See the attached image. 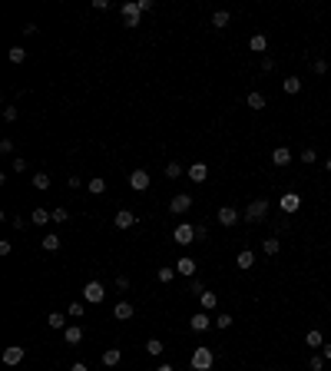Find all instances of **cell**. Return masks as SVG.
Wrapping results in <instances>:
<instances>
[{"mask_svg": "<svg viewBox=\"0 0 331 371\" xmlns=\"http://www.w3.org/2000/svg\"><path fill=\"white\" fill-rule=\"evenodd\" d=\"M103 298H106L103 282H86V285H83V302H86V305H99Z\"/></svg>", "mask_w": 331, "mask_h": 371, "instance_id": "cell-2", "label": "cell"}, {"mask_svg": "<svg viewBox=\"0 0 331 371\" xmlns=\"http://www.w3.org/2000/svg\"><path fill=\"white\" fill-rule=\"evenodd\" d=\"M10 222H13V229H23V226H27V219H23V216H13Z\"/></svg>", "mask_w": 331, "mask_h": 371, "instance_id": "cell-48", "label": "cell"}, {"mask_svg": "<svg viewBox=\"0 0 331 371\" xmlns=\"http://www.w3.org/2000/svg\"><path fill=\"white\" fill-rule=\"evenodd\" d=\"M245 103H248L252 109H265V96H262V93H248V96H245Z\"/></svg>", "mask_w": 331, "mask_h": 371, "instance_id": "cell-32", "label": "cell"}, {"mask_svg": "<svg viewBox=\"0 0 331 371\" xmlns=\"http://www.w3.org/2000/svg\"><path fill=\"white\" fill-rule=\"evenodd\" d=\"M215 219H219V226H225V229H232V226H235V222H239V219H242V216H239V212H235V209H232V206H222L219 212H215Z\"/></svg>", "mask_w": 331, "mask_h": 371, "instance_id": "cell-8", "label": "cell"}, {"mask_svg": "<svg viewBox=\"0 0 331 371\" xmlns=\"http://www.w3.org/2000/svg\"><path fill=\"white\" fill-rule=\"evenodd\" d=\"M248 50H252V53H265V50H268V37H265V33H255L252 40H248Z\"/></svg>", "mask_w": 331, "mask_h": 371, "instance_id": "cell-18", "label": "cell"}, {"mask_svg": "<svg viewBox=\"0 0 331 371\" xmlns=\"http://www.w3.org/2000/svg\"><path fill=\"white\" fill-rule=\"evenodd\" d=\"M10 63H23V60H27V50H23V46H10Z\"/></svg>", "mask_w": 331, "mask_h": 371, "instance_id": "cell-33", "label": "cell"}, {"mask_svg": "<svg viewBox=\"0 0 331 371\" xmlns=\"http://www.w3.org/2000/svg\"><path fill=\"white\" fill-rule=\"evenodd\" d=\"M50 219H53V212H46L43 206H37V209L30 212V222H33V226H46Z\"/></svg>", "mask_w": 331, "mask_h": 371, "instance_id": "cell-19", "label": "cell"}, {"mask_svg": "<svg viewBox=\"0 0 331 371\" xmlns=\"http://www.w3.org/2000/svg\"><path fill=\"white\" fill-rule=\"evenodd\" d=\"M262 70L265 73H272V70H275V60H272V56H262Z\"/></svg>", "mask_w": 331, "mask_h": 371, "instance_id": "cell-43", "label": "cell"}, {"mask_svg": "<svg viewBox=\"0 0 331 371\" xmlns=\"http://www.w3.org/2000/svg\"><path fill=\"white\" fill-rule=\"evenodd\" d=\"M308 365H311V371H321V368H325V358H321V355H311Z\"/></svg>", "mask_w": 331, "mask_h": 371, "instance_id": "cell-39", "label": "cell"}, {"mask_svg": "<svg viewBox=\"0 0 331 371\" xmlns=\"http://www.w3.org/2000/svg\"><path fill=\"white\" fill-rule=\"evenodd\" d=\"M66 186H70V189H80V186H83V179H80V176H70V183H66Z\"/></svg>", "mask_w": 331, "mask_h": 371, "instance_id": "cell-49", "label": "cell"}, {"mask_svg": "<svg viewBox=\"0 0 331 371\" xmlns=\"http://www.w3.org/2000/svg\"><path fill=\"white\" fill-rule=\"evenodd\" d=\"M209 325H212L209 312H199V315H192V318H189V328H192V331H206Z\"/></svg>", "mask_w": 331, "mask_h": 371, "instance_id": "cell-12", "label": "cell"}, {"mask_svg": "<svg viewBox=\"0 0 331 371\" xmlns=\"http://www.w3.org/2000/svg\"><path fill=\"white\" fill-rule=\"evenodd\" d=\"M321 358H325V361H331V345H325V348H321Z\"/></svg>", "mask_w": 331, "mask_h": 371, "instance_id": "cell-50", "label": "cell"}, {"mask_svg": "<svg viewBox=\"0 0 331 371\" xmlns=\"http://www.w3.org/2000/svg\"><path fill=\"white\" fill-rule=\"evenodd\" d=\"M123 20H126V27H139V17H143V10H139V3H132V0H126L120 7Z\"/></svg>", "mask_w": 331, "mask_h": 371, "instance_id": "cell-4", "label": "cell"}, {"mask_svg": "<svg viewBox=\"0 0 331 371\" xmlns=\"http://www.w3.org/2000/svg\"><path fill=\"white\" fill-rule=\"evenodd\" d=\"M189 292H192V295H202V292H206V285H202V282H192V285H189Z\"/></svg>", "mask_w": 331, "mask_h": 371, "instance_id": "cell-47", "label": "cell"}, {"mask_svg": "<svg viewBox=\"0 0 331 371\" xmlns=\"http://www.w3.org/2000/svg\"><path fill=\"white\" fill-rule=\"evenodd\" d=\"M206 176H209V166L206 163H192L189 166V179H192V183H206Z\"/></svg>", "mask_w": 331, "mask_h": 371, "instance_id": "cell-15", "label": "cell"}, {"mask_svg": "<svg viewBox=\"0 0 331 371\" xmlns=\"http://www.w3.org/2000/svg\"><path fill=\"white\" fill-rule=\"evenodd\" d=\"M252 265H255V252H252V249H242L239 255H235V269H242V272H248Z\"/></svg>", "mask_w": 331, "mask_h": 371, "instance_id": "cell-11", "label": "cell"}, {"mask_svg": "<svg viewBox=\"0 0 331 371\" xmlns=\"http://www.w3.org/2000/svg\"><path fill=\"white\" fill-rule=\"evenodd\" d=\"M176 272H179V275H189V278H192V275H196V259L182 255V259L176 262Z\"/></svg>", "mask_w": 331, "mask_h": 371, "instance_id": "cell-16", "label": "cell"}, {"mask_svg": "<svg viewBox=\"0 0 331 371\" xmlns=\"http://www.w3.org/2000/svg\"><path fill=\"white\" fill-rule=\"evenodd\" d=\"M172 239L179 245H189V242H196V226H189V222H179L176 232H172Z\"/></svg>", "mask_w": 331, "mask_h": 371, "instance_id": "cell-6", "label": "cell"}, {"mask_svg": "<svg viewBox=\"0 0 331 371\" xmlns=\"http://www.w3.org/2000/svg\"><path fill=\"white\" fill-rule=\"evenodd\" d=\"M166 176H169V179H179V176H182V166L179 163H166Z\"/></svg>", "mask_w": 331, "mask_h": 371, "instance_id": "cell-36", "label": "cell"}, {"mask_svg": "<svg viewBox=\"0 0 331 371\" xmlns=\"http://www.w3.org/2000/svg\"><path fill=\"white\" fill-rule=\"evenodd\" d=\"M70 371H89V368L83 365V361H73V368H70Z\"/></svg>", "mask_w": 331, "mask_h": 371, "instance_id": "cell-51", "label": "cell"}, {"mask_svg": "<svg viewBox=\"0 0 331 371\" xmlns=\"http://www.w3.org/2000/svg\"><path fill=\"white\" fill-rule=\"evenodd\" d=\"M169 209H172V212H189V209H192V196H189V192H179V196H172Z\"/></svg>", "mask_w": 331, "mask_h": 371, "instance_id": "cell-10", "label": "cell"}, {"mask_svg": "<svg viewBox=\"0 0 331 371\" xmlns=\"http://www.w3.org/2000/svg\"><path fill=\"white\" fill-rule=\"evenodd\" d=\"M33 189L46 192V189H50V176H46V173H37V176H33Z\"/></svg>", "mask_w": 331, "mask_h": 371, "instance_id": "cell-28", "label": "cell"}, {"mask_svg": "<svg viewBox=\"0 0 331 371\" xmlns=\"http://www.w3.org/2000/svg\"><path fill=\"white\" fill-rule=\"evenodd\" d=\"M63 341L66 345H80V341H83V328L80 325H66L63 328Z\"/></svg>", "mask_w": 331, "mask_h": 371, "instance_id": "cell-13", "label": "cell"}, {"mask_svg": "<svg viewBox=\"0 0 331 371\" xmlns=\"http://www.w3.org/2000/svg\"><path fill=\"white\" fill-rule=\"evenodd\" d=\"M10 169H13V173H23V169H27V159H20V156H17V159L10 163Z\"/></svg>", "mask_w": 331, "mask_h": 371, "instance_id": "cell-41", "label": "cell"}, {"mask_svg": "<svg viewBox=\"0 0 331 371\" xmlns=\"http://www.w3.org/2000/svg\"><path fill=\"white\" fill-rule=\"evenodd\" d=\"M305 345H308L311 351H315V348H325V338H321V331H318V328H311L308 335H305Z\"/></svg>", "mask_w": 331, "mask_h": 371, "instance_id": "cell-22", "label": "cell"}, {"mask_svg": "<svg viewBox=\"0 0 331 371\" xmlns=\"http://www.w3.org/2000/svg\"><path fill=\"white\" fill-rule=\"evenodd\" d=\"M156 371H176V368H172V365H159Z\"/></svg>", "mask_w": 331, "mask_h": 371, "instance_id": "cell-52", "label": "cell"}, {"mask_svg": "<svg viewBox=\"0 0 331 371\" xmlns=\"http://www.w3.org/2000/svg\"><path fill=\"white\" fill-rule=\"evenodd\" d=\"M285 93H288V96L301 93V80H298V77H288V80H285Z\"/></svg>", "mask_w": 331, "mask_h": 371, "instance_id": "cell-30", "label": "cell"}, {"mask_svg": "<svg viewBox=\"0 0 331 371\" xmlns=\"http://www.w3.org/2000/svg\"><path fill=\"white\" fill-rule=\"evenodd\" d=\"M199 305H202V312H212V308L219 305V295L215 292H202L199 295Z\"/></svg>", "mask_w": 331, "mask_h": 371, "instance_id": "cell-21", "label": "cell"}, {"mask_svg": "<svg viewBox=\"0 0 331 371\" xmlns=\"http://www.w3.org/2000/svg\"><path fill=\"white\" fill-rule=\"evenodd\" d=\"M278 249H282V242H278V239H265V242H262V252H265V255H278Z\"/></svg>", "mask_w": 331, "mask_h": 371, "instance_id": "cell-31", "label": "cell"}, {"mask_svg": "<svg viewBox=\"0 0 331 371\" xmlns=\"http://www.w3.org/2000/svg\"><path fill=\"white\" fill-rule=\"evenodd\" d=\"M172 278H176V269H172V265H163V269H159V282H172Z\"/></svg>", "mask_w": 331, "mask_h": 371, "instance_id": "cell-35", "label": "cell"}, {"mask_svg": "<svg viewBox=\"0 0 331 371\" xmlns=\"http://www.w3.org/2000/svg\"><path fill=\"white\" fill-rule=\"evenodd\" d=\"M328 186H331V183H328Z\"/></svg>", "mask_w": 331, "mask_h": 371, "instance_id": "cell-54", "label": "cell"}, {"mask_svg": "<svg viewBox=\"0 0 331 371\" xmlns=\"http://www.w3.org/2000/svg\"><path fill=\"white\" fill-rule=\"evenodd\" d=\"M66 219H70L66 209H53V222H66Z\"/></svg>", "mask_w": 331, "mask_h": 371, "instance_id": "cell-42", "label": "cell"}, {"mask_svg": "<svg viewBox=\"0 0 331 371\" xmlns=\"http://www.w3.org/2000/svg\"><path fill=\"white\" fill-rule=\"evenodd\" d=\"M229 20H232V13H229V10H215V13H212V27H215V30L229 27Z\"/></svg>", "mask_w": 331, "mask_h": 371, "instance_id": "cell-23", "label": "cell"}, {"mask_svg": "<svg viewBox=\"0 0 331 371\" xmlns=\"http://www.w3.org/2000/svg\"><path fill=\"white\" fill-rule=\"evenodd\" d=\"M116 288H120V292H129V278L120 275V278H116Z\"/></svg>", "mask_w": 331, "mask_h": 371, "instance_id": "cell-44", "label": "cell"}, {"mask_svg": "<svg viewBox=\"0 0 331 371\" xmlns=\"http://www.w3.org/2000/svg\"><path fill=\"white\" fill-rule=\"evenodd\" d=\"M265 212H268V199H255V202H248V209L242 212L245 222H262Z\"/></svg>", "mask_w": 331, "mask_h": 371, "instance_id": "cell-3", "label": "cell"}, {"mask_svg": "<svg viewBox=\"0 0 331 371\" xmlns=\"http://www.w3.org/2000/svg\"><path fill=\"white\" fill-rule=\"evenodd\" d=\"M325 169H328V176H331V159H325Z\"/></svg>", "mask_w": 331, "mask_h": 371, "instance_id": "cell-53", "label": "cell"}, {"mask_svg": "<svg viewBox=\"0 0 331 371\" xmlns=\"http://www.w3.org/2000/svg\"><path fill=\"white\" fill-rule=\"evenodd\" d=\"M129 189L132 192H146V189H149V173H146V169H132L129 173Z\"/></svg>", "mask_w": 331, "mask_h": 371, "instance_id": "cell-5", "label": "cell"}, {"mask_svg": "<svg viewBox=\"0 0 331 371\" xmlns=\"http://www.w3.org/2000/svg\"><path fill=\"white\" fill-rule=\"evenodd\" d=\"M215 328H232V315H219L215 318Z\"/></svg>", "mask_w": 331, "mask_h": 371, "instance_id": "cell-40", "label": "cell"}, {"mask_svg": "<svg viewBox=\"0 0 331 371\" xmlns=\"http://www.w3.org/2000/svg\"><path fill=\"white\" fill-rule=\"evenodd\" d=\"M3 120H7V123L17 120V106H7V109H3Z\"/></svg>", "mask_w": 331, "mask_h": 371, "instance_id": "cell-45", "label": "cell"}, {"mask_svg": "<svg viewBox=\"0 0 331 371\" xmlns=\"http://www.w3.org/2000/svg\"><path fill=\"white\" fill-rule=\"evenodd\" d=\"M103 365H106V368L120 365V348H106V351H103Z\"/></svg>", "mask_w": 331, "mask_h": 371, "instance_id": "cell-26", "label": "cell"}, {"mask_svg": "<svg viewBox=\"0 0 331 371\" xmlns=\"http://www.w3.org/2000/svg\"><path fill=\"white\" fill-rule=\"evenodd\" d=\"M66 318H70V315H60V312H50V315H46V325L60 331V328H66Z\"/></svg>", "mask_w": 331, "mask_h": 371, "instance_id": "cell-24", "label": "cell"}, {"mask_svg": "<svg viewBox=\"0 0 331 371\" xmlns=\"http://www.w3.org/2000/svg\"><path fill=\"white\" fill-rule=\"evenodd\" d=\"M132 315H136V308H132L129 302H116V308H113V318H120V322H129Z\"/></svg>", "mask_w": 331, "mask_h": 371, "instance_id": "cell-14", "label": "cell"}, {"mask_svg": "<svg viewBox=\"0 0 331 371\" xmlns=\"http://www.w3.org/2000/svg\"><path fill=\"white\" fill-rule=\"evenodd\" d=\"M23 358H27V351H23V345H10V348L3 351V365H7V368H13V365H20Z\"/></svg>", "mask_w": 331, "mask_h": 371, "instance_id": "cell-7", "label": "cell"}, {"mask_svg": "<svg viewBox=\"0 0 331 371\" xmlns=\"http://www.w3.org/2000/svg\"><path fill=\"white\" fill-rule=\"evenodd\" d=\"M146 351H149L153 358H159V355H163V351H166V345H163V341H159V338H149V341H146Z\"/></svg>", "mask_w": 331, "mask_h": 371, "instance_id": "cell-27", "label": "cell"}, {"mask_svg": "<svg viewBox=\"0 0 331 371\" xmlns=\"http://www.w3.org/2000/svg\"><path fill=\"white\" fill-rule=\"evenodd\" d=\"M301 163H318V153H315V149H305V153H301Z\"/></svg>", "mask_w": 331, "mask_h": 371, "instance_id": "cell-38", "label": "cell"}, {"mask_svg": "<svg viewBox=\"0 0 331 371\" xmlns=\"http://www.w3.org/2000/svg\"><path fill=\"white\" fill-rule=\"evenodd\" d=\"M0 153H3V156H10V153H13V142H10V139H3V142H0Z\"/></svg>", "mask_w": 331, "mask_h": 371, "instance_id": "cell-46", "label": "cell"}, {"mask_svg": "<svg viewBox=\"0 0 331 371\" xmlns=\"http://www.w3.org/2000/svg\"><path fill=\"white\" fill-rule=\"evenodd\" d=\"M311 70H315V73H318V77H321V73H328V60H321V56H318V60H315V63H311Z\"/></svg>", "mask_w": 331, "mask_h": 371, "instance_id": "cell-37", "label": "cell"}, {"mask_svg": "<svg viewBox=\"0 0 331 371\" xmlns=\"http://www.w3.org/2000/svg\"><path fill=\"white\" fill-rule=\"evenodd\" d=\"M40 245H43L46 252H56V249H60V235H43V242H40Z\"/></svg>", "mask_w": 331, "mask_h": 371, "instance_id": "cell-34", "label": "cell"}, {"mask_svg": "<svg viewBox=\"0 0 331 371\" xmlns=\"http://www.w3.org/2000/svg\"><path fill=\"white\" fill-rule=\"evenodd\" d=\"M113 222H116V229H129V226H136L139 219H136V212H129V209H120Z\"/></svg>", "mask_w": 331, "mask_h": 371, "instance_id": "cell-9", "label": "cell"}, {"mask_svg": "<svg viewBox=\"0 0 331 371\" xmlns=\"http://www.w3.org/2000/svg\"><path fill=\"white\" fill-rule=\"evenodd\" d=\"M83 312H86V302H70V308H66L70 318H83Z\"/></svg>", "mask_w": 331, "mask_h": 371, "instance_id": "cell-29", "label": "cell"}, {"mask_svg": "<svg viewBox=\"0 0 331 371\" xmlns=\"http://www.w3.org/2000/svg\"><path fill=\"white\" fill-rule=\"evenodd\" d=\"M291 159H295V156H291V149H288V146H278L275 153H272V163H275V166H288Z\"/></svg>", "mask_w": 331, "mask_h": 371, "instance_id": "cell-17", "label": "cell"}, {"mask_svg": "<svg viewBox=\"0 0 331 371\" xmlns=\"http://www.w3.org/2000/svg\"><path fill=\"white\" fill-rule=\"evenodd\" d=\"M189 365H192V371H209L212 365H215V355H212V348H206V345H199V348L192 351V358H189Z\"/></svg>", "mask_w": 331, "mask_h": 371, "instance_id": "cell-1", "label": "cell"}, {"mask_svg": "<svg viewBox=\"0 0 331 371\" xmlns=\"http://www.w3.org/2000/svg\"><path fill=\"white\" fill-rule=\"evenodd\" d=\"M86 189L93 192V196H103V192H106V179L96 176V179H89V183H86Z\"/></svg>", "mask_w": 331, "mask_h": 371, "instance_id": "cell-25", "label": "cell"}, {"mask_svg": "<svg viewBox=\"0 0 331 371\" xmlns=\"http://www.w3.org/2000/svg\"><path fill=\"white\" fill-rule=\"evenodd\" d=\"M278 206H282V212H295V209L301 206V199H298L295 192H285V196H282V202H278Z\"/></svg>", "mask_w": 331, "mask_h": 371, "instance_id": "cell-20", "label": "cell"}]
</instances>
